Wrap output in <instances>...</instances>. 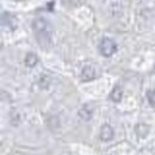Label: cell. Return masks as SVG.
I'll return each instance as SVG.
<instances>
[{
	"instance_id": "cell-1",
	"label": "cell",
	"mask_w": 155,
	"mask_h": 155,
	"mask_svg": "<svg viewBox=\"0 0 155 155\" xmlns=\"http://www.w3.org/2000/svg\"><path fill=\"white\" fill-rule=\"evenodd\" d=\"M32 29L36 34V38L41 48L48 49L51 45V36H53V30L49 21L45 18H41V17L36 18L32 21Z\"/></svg>"
},
{
	"instance_id": "cell-2",
	"label": "cell",
	"mask_w": 155,
	"mask_h": 155,
	"mask_svg": "<svg viewBox=\"0 0 155 155\" xmlns=\"http://www.w3.org/2000/svg\"><path fill=\"white\" fill-rule=\"evenodd\" d=\"M99 51L104 58H111L117 51V44L109 37H104L99 44Z\"/></svg>"
},
{
	"instance_id": "cell-3",
	"label": "cell",
	"mask_w": 155,
	"mask_h": 155,
	"mask_svg": "<svg viewBox=\"0 0 155 155\" xmlns=\"http://www.w3.org/2000/svg\"><path fill=\"white\" fill-rule=\"evenodd\" d=\"M1 29L2 31H15L17 29V19L13 15L8 13V12H4L1 15Z\"/></svg>"
},
{
	"instance_id": "cell-4",
	"label": "cell",
	"mask_w": 155,
	"mask_h": 155,
	"mask_svg": "<svg viewBox=\"0 0 155 155\" xmlns=\"http://www.w3.org/2000/svg\"><path fill=\"white\" fill-rule=\"evenodd\" d=\"M97 77H98V73L94 66H85V67L82 68V72H81V81L88 82V81L96 79Z\"/></svg>"
},
{
	"instance_id": "cell-5",
	"label": "cell",
	"mask_w": 155,
	"mask_h": 155,
	"mask_svg": "<svg viewBox=\"0 0 155 155\" xmlns=\"http://www.w3.org/2000/svg\"><path fill=\"white\" fill-rule=\"evenodd\" d=\"M114 135H115V133H114V129H112L111 125L104 124V125L100 128V140H101L103 142H109V141H111V140L114 138Z\"/></svg>"
},
{
	"instance_id": "cell-6",
	"label": "cell",
	"mask_w": 155,
	"mask_h": 155,
	"mask_svg": "<svg viewBox=\"0 0 155 155\" xmlns=\"http://www.w3.org/2000/svg\"><path fill=\"white\" fill-rule=\"evenodd\" d=\"M78 115L79 117L82 119V120H90L92 118V115H93V110L91 109V106L88 104H85L82 105V107H80V110L78 111Z\"/></svg>"
},
{
	"instance_id": "cell-7",
	"label": "cell",
	"mask_w": 155,
	"mask_h": 155,
	"mask_svg": "<svg viewBox=\"0 0 155 155\" xmlns=\"http://www.w3.org/2000/svg\"><path fill=\"white\" fill-rule=\"evenodd\" d=\"M24 62H25V66H28L29 68H32V67H35V66L37 64L38 58H37L36 54H34V53H29V54L25 56Z\"/></svg>"
},
{
	"instance_id": "cell-8",
	"label": "cell",
	"mask_w": 155,
	"mask_h": 155,
	"mask_svg": "<svg viewBox=\"0 0 155 155\" xmlns=\"http://www.w3.org/2000/svg\"><path fill=\"white\" fill-rule=\"evenodd\" d=\"M122 97H123V91H122V88H120L119 86H116V87L111 91V93H110L111 100L115 101V103H119V101L122 100Z\"/></svg>"
},
{
	"instance_id": "cell-9",
	"label": "cell",
	"mask_w": 155,
	"mask_h": 155,
	"mask_svg": "<svg viewBox=\"0 0 155 155\" xmlns=\"http://www.w3.org/2000/svg\"><path fill=\"white\" fill-rule=\"evenodd\" d=\"M147 98H148V100H149V103L155 106V91H149L148 93H147Z\"/></svg>"
}]
</instances>
